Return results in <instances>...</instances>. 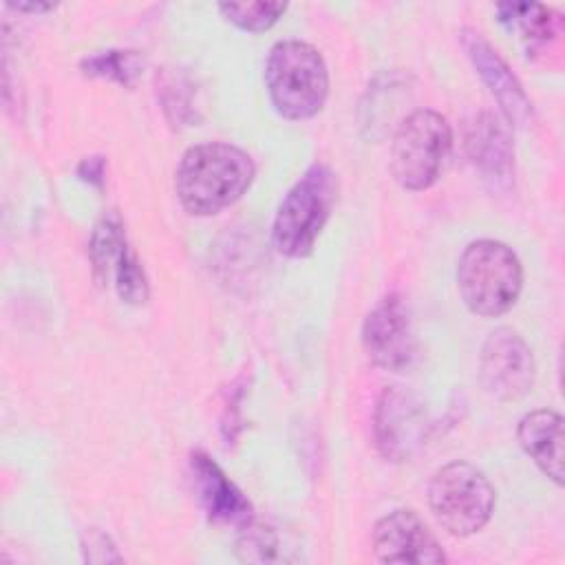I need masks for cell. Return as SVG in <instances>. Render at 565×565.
I'll use <instances>...</instances> for the list:
<instances>
[{"instance_id":"cell-1","label":"cell","mask_w":565,"mask_h":565,"mask_svg":"<svg viewBox=\"0 0 565 565\" xmlns=\"http://www.w3.org/2000/svg\"><path fill=\"white\" fill-rule=\"evenodd\" d=\"M256 177L254 159L227 141L190 146L174 172V192L192 216H212L234 205Z\"/></svg>"},{"instance_id":"cell-2","label":"cell","mask_w":565,"mask_h":565,"mask_svg":"<svg viewBox=\"0 0 565 565\" xmlns=\"http://www.w3.org/2000/svg\"><path fill=\"white\" fill-rule=\"evenodd\" d=\"M265 86L274 110L291 121L316 117L329 97V71L320 51L302 40L276 42L265 60Z\"/></svg>"},{"instance_id":"cell-3","label":"cell","mask_w":565,"mask_h":565,"mask_svg":"<svg viewBox=\"0 0 565 565\" xmlns=\"http://www.w3.org/2000/svg\"><path fill=\"white\" fill-rule=\"evenodd\" d=\"M457 289L475 316H503L521 296L523 265L510 245L477 238L463 247L457 260Z\"/></svg>"},{"instance_id":"cell-4","label":"cell","mask_w":565,"mask_h":565,"mask_svg":"<svg viewBox=\"0 0 565 565\" xmlns=\"http://www.w3.org/2000/svg\"><path fill=\"white\" fill-rule=\"evenodd\" d=\"M335 190L333 170L320 161L311 163L287 190L271 225V243L282 256L305 258L313 252L331 216Z\"/></svg>"},{"instance_id":"cell-5","label":"cell","mask_w":565,"mask_h":565,"mask_svg":"<svg viewBox=\"0 0 565 565\" xmlns=\"http://www.w3.org/2000/svg\"><path fill=\"white\" fill-rule=\"evenodd\" d=\"M452 150V128L433 108H417L397 126L391 143V172L399 188L422 192L437 183Z\"/></svg>"},{"instance_id":"cell-6","label":"cell","mask_w":565,"mask_h":565,"mask_svg":"<svg viewBox=\"0 0 565 565\" xmlns=\"http://www.w3.org/2000/svg\"><path fill=\"white\" fill-rule=\"evenodd\" d=\"M428 505L448 534L463 539L488 525L497 505V490L475 463L455 459L433 472Z\"/></svg>"},{"instance_id":"cell-7","label":"cell","mask_w":565,"mask_h":565,"mask_svg":"<svg viewBox=\"0 0 565 565\" xmlns=\"http://www.w3.org/2000/svg\"><path fill=\"white\" fill-rule=\"evenodd\" d=\"M536 364L527 342L510 327L488 333L479 355L483 388L501 402H516L532 391Z\"/></svg>"},{"instance_id":"cell-8","label":"cell","mask_w":565,"mask_h":565,"mask_svg":"<svg viewBox=\"0 0 565 565\" xmlns=\"http://www.w3.org/2000/svg\"><path fill=\"white\" fill-rule=\"evenodd\" d=\"M362 349L375 366L404 373L417 353V340L406 300L399 294L384 296L362 322Z\"/></svg>"},{"instance_id":"cell-9","label":"cell","mask_w":565,"mask_h":565,"mask_svg":"<svg viewBox=\"0 0 565 565\" xmlns=\"http://www.w3.org/2000/svg\"><path fill=\"white\" fill-rule=\"evenodd\" d=\"M375 446L388 461L411 459L428 437L424 404L399 386H386L373 415Z\"/></svg>"},{"instance_id":"cell-10","label":"cell","mask_w":565,"mask_h":565,"mask_svg":"<svg viewBox=\"0 0 565 565\" xmlns=\"http://www.w3.org/2000/svg\"><path fill=\"white\" fill-rule=\"evenodd\" d=\"M373 554L382 563L402 565H437L446 563V554L428 530L424 519L408 508L384 514L371 532Z\"/></svg>"},{"instance_id":"cell-11","label":"cell","mask_w":565,"mask_h":565,"mask_svg":"<svg viewBox=\"0 0 565 565\" xmlns=\"http://www.w3.org/2000/svg\"><path fill=\"white\" fill-rule=\"evenodd\" d=\"M190 472L201 508L212 523L243 530L254 521V508L249 499L207 452L194 450L190 455Z\"/></svg>"},{"instance_id":"cell-12","label":"cell","mask_w":565,"mask_h":565,"mask_svg":"<svg viewBox=\"0 0 565 565\" xmlns=\"http://www.w3.org/2000/svg\"><path fill=\"white\" fill-rule=\"evenodd\" d=\"M461 44L477 68L479 77L488 86V90L494 95L499 102V108L505 115L508 124H525L532 113V104L516 79V75L510 71V66L503 62V57L492 49V44L475 29H463L461 31Z\"/></svg>"},{"instance_id":"cell-13","label":"cell","mask_w":565,"mask_h":565,"mask_svg":"<svg viewBox=\"0 0 565 565\" xmlns=\"http://www.w3.org/2000/svg\"><path fill=\"white\" fill-rule=\"evenodd\" d=\"M516 437L539 470L563 486V417L550 408L530 411L519 419Z\"/></svg>"},{"instance_id":"cell-14","label":"cell","mask_w":565,"mask_h":565,"mask_svg":"<svg viewBox=\"0 0 565 565\" xmlns=\"http://www.w3.org/2000/svg\"><path fill=\"white\" fill-rule=\"evenodd\" d=\"M466 150L472 163L494 185H503L512 177L514 150L503 121L492 113H481L466 132Z\"/></svg>"},{"instance_id":"cell-15","label":"cell","mask_w":565,"mask_h":565,"mask_svg":"<svg viewBox=\"0 0 565 565\" xmlns=\"http://www.w3.org/2000/svg\"><path fill=\"white\" fill-rule=\"evenodd\" d=\"M499 22L508 31H516L527 55L545 53L561 35V18L539 2H499Z\"/></svg>"},{"instance_id":"cell-16","label":"cell","mask_w":565,"mask_h":565,"mask_svg":"<svg viewBox=\"0 0 565 565\" xmlns=\"http://www.w3.org/2000/svg\"><path fill=\"white\" fill-rule=\"evenodd\" d=\"M128 238L124 232V223L115 212L104 214L90 234L88 243V258L93 265V274L99 280V285H108L113 269L117 260L121 258L124 249L128 247Z\"/></svg>"},{"instance_id":"cell-17","label":"cell","mask_w":565,"mask_h":565,"mask_svg":"<svg viewBox=\"0 0 565 565\" xmlns=\"http://www.w3.org/2000/svg\"><path fill=\"white\" fill-rule=\"evenodd\" d=\"M79 68L84 75L110 79L121 86H132L137 77L143 73V57L137 51L108 49L86 55L79 62Z\"/></svg>"},{"instance_id":"cell-18","label":"cell","mask_w":565,"mask_h":565,"mask_svg":"<svg viewBox=\"0 0 565 565\" xmlns=\"http://www.w3.org/2000/svg\"><path fill=\"white\" fill-rule=\"evenodd\" d=\"M218 11L234 26L263 33L285 15L287 2H221Z\"/></svg>"},{"instance_id":"cell-19","label":"cell","mask_w":565,"mask_h":565,"mask_svg":"<svg viewBox=\"0 0 565 565\" xmlns=\"http://www.w3.org/2000/svg\"><path fill=\"white\" fill-rule=\"evenodd\" d=\"M110 285L117 289V296L128 305H143L148 300V294H150L148 278L137 252L130 245L124 249L121 258L117 260L110 276Z\"/></svg>"},{"instance_id":"cell-20","label":"cell","mask_w":565,"mask_h":565,"mask_svg":"<svg viewBox=\"0 0 565 565\" xmlns=\"http://www.w3.org/2000/svg\"><path fill=\"white\" fill-rule=\"evenodd\" d=\"M236 552L241 561H254V563H265V561H287L289 556L282 554L278 547V536L271 527L258 525V523H247L243 527L241 539L236 541Z\"/></svg>"},{"instance_id":"cell-21","label":"cell","mask_w":565,"mask_h":565,"mask_svg":"<svg viewBox=\"0 0 565 565\" xmlns=\"http://www.w3.org/2000/svg\"><path fill=\"white\" fill-rule=\"evenodd\" d=\"M77 177L95 188H102L104 185V179H106V166H104V159L102 157H86L82 159V163L77 166Z\"/></svg>"},{"instance_id":"cell-22","label":"cell","mask_w":565,"mask_h":565,"mask_svg":"<svg viewBox=\"0 0 565 565\" xmlns=\"http://www.w3.org/2000/svg\"><path fill=\"white\" fill-rule=\"evenodd\" d=\"M7 7L20 11V13H44L55 9L53 2H7Z\"/></svg>"}]
</instances>
